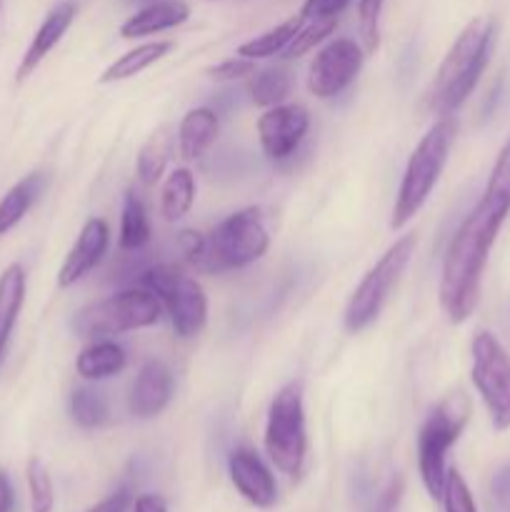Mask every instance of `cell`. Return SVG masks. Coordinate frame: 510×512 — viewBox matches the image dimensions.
I'll use <instances>...</instances> for the list:
<instances>
[{
  "mask_svg": "<svg viewBox=\"0 0 510 512\" xmlns=\"http://www.w3.org/2000/svg\"><path fill=\"white\" fill-rule=\"evenodd\" d=\"M70 415L85 430H95L108 425L110 408L100 393L90 388H75L70 393Z\"/></svg>",
  "mask_w": 510,
  "mask_h": 512,
  "instance_id": "28",
  "label": "cell"
},
{
  "mask_svg": "<svg viewBox=\"0 0 510 512\" xmlns=\"http://www.w3.org/2000/svg\"><path fill=\"white\" fill-rule=\"evenodd\" d=\"M143 288L158 295L178 338H195L208 323V295L203 285L175 265H155L145 270Z\"/></svg>",
  "mask_w": 510,
  "mask_h": 512,
  "instance_id": "9",
  "label": "cell"
},
{
  "mask_svg": "<svg viewBox=\"0 0 510 512\" xmlns=\"http://www.w3.org/2000/svg\"><path fill=\"white\" fill-rule=\"evenodd\" d=\"M290 90H293L290 70L280 68V65L255 70L248 80V95L258 108H273V105L285 103Z\"/></svg>",
  "mask_w": 510,
  "mask_h": 512,
  "instance_id": "25",
  "label": "cell"
},
{
  "mask_svg": "<svg viewBox=\"0 0 510 512\" xmlns=\"http://www.w3.org/2000/svg\"><path fill=\"white\" fill-rule=\"evenodd\" d=\"M173 48H175L173 40H153V43L135 45L133 50H128V53H123L120 58H115L113 63L100 73L98 83L110 85V83H120V80L135 78V75H140L143 70H148L150 65L163 60Z\"/></svg>",
  "mask_w": 510,
  "mask_h": 512,
  "instance_id": "23",
  "label": "cell"
},
{
  "mask_svg": "<svg viewBox=\"0 0 510 512\" xmlns=\"http://www.w3.org/2000/svg\"><path fill=\"white\" fill-rule=\"evenodd\" d=\"M335 28H338V18L305 20L303 28L298 30V35L290 40V45L280 55H283V58H300V55L310 53L315 45L325 43V40L335 33Z\"/></svg>",
  "mask_w": 510,
  "mask_h": 512,
  "instance_id": "30",
  "label": "cell"
},
{
  "mask_svg": "<svg viewBox=\"0 0 510 512\" xmlns=\"http://www.w3.org/2000/svg\"><path fill=\"white\" fill-rule=\"evenodd\" d=\"M508 213V200L483 193L478 205L465 215V220L450 238L443 270H440L438 295L440 308L453 325L465 323L478 308L480 283H483L490 248H493Z\"/></svg>",
  "mask_w": 510,
  "mask_h": 512,
  "instance_id": "1",
  "label": "cell"
},
{
  "mask_svg": "<svg viewBox=\"0 0 510 512\" xmlns=\"http://www.w3.org/2000/svg\"><path fill=\"white\" fill-rule=\"evenodd\" d=\"M415 245H418V238L413 233L403 235L363 275V280H360L358 288L350 295L348 305H345L343 325L348 333H363L368 325H373L378 320L385 300L390 298L393 288L398 285L400 275L405 273L410 258H413Z\"/></svg>",
  "mask_w": 510,
  "mask_h": 512,
  "instance_id": "8",
  "label": "cell"
},
{
  "mask_svg": "<svg viewBox=\"0 0 510 512\" xmlns=\"http://www.w3.org/2000/svg\"><path fill=\"white\" fill-rule=\"evenodd\" d=\"M125 365H128V355L110 338L93 340L90 345H85L75 360V370L83 380L115 378V375L123 373Z\"/></svg>",
  "mask_w": 510,
  "mask_h": 512,
  "instance_id": "21",
  "label": "cell"
},
{
  "mask_svg": "<svg viewBox=\"0 0 510 512\" xmlns=\"http://www.w3.org/2000/svg\"><path fill=\"white\" fill-rule=\"evenodd\" d=\"M385 0H358V33L365 55H375L380 48V15Z\"/></svg>",
  "mask_w": 510,
  "mask_h": 512,
  "instance_id": "31",
  "label": "cell"
},
{
  "mask_svg": "<svg viewBox=\"0 0 510 512\" xmlns=\"http://www.w3.org/2000/svg\"><path fill=\"white\" fill-rule=\"evenodd\" d=\"M30 493V512H53L55 510V488L48 468L40 458H30L25 468Z\"/></svg>",
  "mask_w": 510,
  "mask_h": 512,
  "instance_id": "29",
  "label": "cell"
},
{
  "mask_svg": "<svg viewBox=\"0 0 510 512\" xmlns=\"http://www.w3.org/2000/svg\"><path fill=\"white\" fill-rule=\"evenodd\" d=\"M175 380L173 370L163 360H145L135 375V383L128 395V410L138 420H150L163 413L173 400Z\"/></svg>",
  "mask_w": 510,
  "mask_h": 512,
  "instance_id": "14",
  "label": "cell"
},
{
  "mask_svg": "<svg viewBox=\"0 0 510 512\" xmlns=\"http://www.w3.org/2000/svg\"><path fill=\"white\" fill-rule=\"evenodd\" d=\"M220 120L215 110L193 108L183 115L178 125V153L183 160H200L215 143Z\"/></svg>",
  "mask_w": 510,
  "mask_h": 512,
  "instance_id": "18",
  "label": "cell"
},
{
  "mask_svg": "<svg viewBox=\"0 0 510 512\" xmlns=\"http://www.w3.org/2000/svg\"><path fill=\"white\" fill-rule=\"evenodd\" d=\"M230 483L253 508L270 510L278 500V483L268 465L255 450L235 448L228 458Z\"/></svg>",
  "mask_w": 510,
  "mask_h": 512,
  "instance_id": "13",
  "label": "cell"
},
{
  "mask_svg": "<svg viewBox=\"0 0 510 512\" xmlns=\"http://www.w3.org/2000/svg\"><path fill=\"white\" fill-rule=\"evenodd\" d=\"M268 248L270 235L265 228L263 210L243 208L220 220L208 235H203L200 248L188 260L203 273H225L255 263L268 253Z\"/></svg>",
  "mask_w": 510,
  "mask_h": 512,
  "instance_id": "4",
  "label": "cell"
},
{
  "mask_svg": "<svg viewBox=\"0 0 510 512\" xmlns=\"http://www.w3.org/2000/svg\"><path fill=\"white\" fill-rule=\"evenodd\" d=\"M348 5L350 0H305L303 8H300V15H303L305 20L338 18Z\"/></svg>",
  "mask_w": 510,
  "mask_h": 512,
  "instance_id": "35",
  "label": "cell"
},
{
  "mask_svg": "<svg viewBox=\"0 0 510 512\" xmlns=\"http://www.w3.org/2000/svg\"><path fill=\"white\" fill-rule=\"evenodd\" d=\"M470 378L488 408L495 430H510V355L488 330H480L470 343Z\"/></svg>",
  "mask_w": 510,
  "mask_h": 512,
  "instance_id": "10",
  "label": "cell"
},
{
  "mask_svg": "<svg viewBox=\"0 0 510 512\" xmlns=\"http://www.w3.org/2000/svg\"><path fill=\"white\" fill-rule=\"evenodd\" d=\"M163 315V303L148 288H130L123 293L80 308L73 318V330L78 338L95 340L123 335L130 330L150 328Z\"/></svg>",
  "mask_w": 510,
  "mask_h": 512,
  "instance_id": "6",
  "label": "cell"
},
{
  "mask_svg": "<svg viewBox=\"0 0 510 512\" xmlns=\"http://www.w3.org/2000/svg\"><path fill=\"white\" fill-rule=\"evenodd\" d=\"M305 18L303 15H293V18L283 20L280 25H275V28L265 30V33L255 35L253 40H248V43H243L238 48V55H243V58H250V60H265V58H273V55H280L285 48L290 45V40L298 35V30L303 28Z\"/></svg>",
  "mask_w": 510,
  "mask_h": 512,
  "instance_id": "26",
  "label": "cell"
},
{
  "mask_svg": "<svg viewBox=\"0 0 510 512\" xmlns=\"http://www.w3.org/2000/svg\"><path fill=\"white\" fill-rule=\"evenodd\" d=\"M255 128H258V140L265 158L280 163V160H288L308 135L310 113L303 105L280 103L265 108Z\"/></svg>",
  "mask_w": 510,
  "mask_h": 512,
  "instance_id": "12",
  "label": "cell"
},
{
  "mask_svg": "<svg viewBox=\"0 0 510 512\" xmlns=\"http://www.w3.org/2000/svg\"><path fill=\"white\" fill-rule=\"evenodd\" d=\"M130 512H168V503H165L163 495H140V498L133 500L130 505Z\"/></svg>",
  "mask_w": 510,
  "mask_h": 512,
  "instance_id": "38",
  "label": "cell"
},
{
  "mask_svg": "<svg viewBox=\"0 0 510 512\" xmlns=\"http://www.w3.org/2000/svg\"><path fill=\"white\" fill-rule=\"evenodd\" d=\"M490 490H493V498L498 505H503L505 508V505L510 503V463L503 465V468L493 475V485H490Z\"/></svg>",
  "mask_w": 510,
  "mask_h": 512,
  "instance_id": "37",
  "label": "cell"
},
{
  "mask_svg": "<svg viewBox=\"0 0 510 512\" xmlns=\"http://www.w3.org/2000/svg\"><path fill=\"white\" fill-rule=\"evenodd\" d=\"M150 243V220L145 213V205L133 190L125 193L123 200V215H120V248L130 250H143Z\"/></svg>",
  "mask_w": 510,
  "mask_h": 512,
  "instance_id": "27",
  "label": "cell"
},
{
  "mask_svg": "<svg viewBox=\"0 0 510 512\" xmlns=\"http://www.w3.org/2000/svg\"><path fill=\"white\" fill-rule=\"evenodd\" d=\"M255 60L250 58H243V55H235V58H228L223 60V63L218 65H210L205 73H208V78L218 80V83H228V80H238V78H250V75L255 73Z\"/></svg>",
  "mask_w": 510,
  "mask_h": 512,
  "instance_id": "34",
  "label": "cell"
},
{
  "mask_svg": "<svg viewBox=\"0 0 510 512\" xmlns=\"http://www.w3.org/2000/svg\"><path fill=\"white\" fill-rule=\"evenodd\" d=\"M455 135H458V120L453 115H445V118L435 120L428 133L415 145V150L408 158V165H405L403 178H400L390 228L403 230L423 210V205L428 203L430 193L435 190L445 170V163H448Z\"/></svg>",
  "mask_w": 510,
  "mask_h": 512,
  "instance_id": "3",
  "label": "cell"
},
{
  "mask_svg": "<svg viewBox=\"0 0 510 512\" xmlns=\"http://www.w3.org/2000/svg\"><path fill=\"white\" fill-rule=\"evenodd\" d=\"M75 13H78V10H75V3L65 0V3H58L48 15H45L43 23L35 30L30 45L25 48L23 58H20L18 70H15V80H18V83L28 80L30 75L40 68V63L53 53L55 45L63 40V35L68 33L70 25H73Z\"/></svg>",
  "mask_w": 510,
  "mask_h": 512,
  "instance_id": "16",
  "label": "cell"
},
{
  "mask_svg": "<svg viewBox=\"0 0 510 512\" xmlns=\"http://www.w3.org/2000/svg\"><path fill=\"white\" fill-rule=\"evenodd\" d=\"M365 63L363 45L350 38L330 40L315 53L308 68V90L320 100H330L343 93Z\"/></svg>",
  "mask_w": 510,
  "mask_h": 512,
  "instance_id": "11",
  "label": "cell"
},
{
  "mask_svg": "<svg viewBox=\"0 0 510 512\" xmlns=\"http://www.w3.org/2000/svg\"><path fill=\"white\" fill-rule=\"evenodd\" d=\"M485 193L495 195V198H503L510 203V138H508V143L500 148L498 160H495L493 170H490Z\"/></svg>",
  "mask_w": 510,
  "mask_h": 512,
  "instance_id": "33",
  "label": "cell"
},
{
  "mask_svg": "<svg viewBox=\"0 0 510 512\" xmlns=\"http://www.w3.org/2000/svg\"><path fill=\"white\" fill-rule=\"evenodd\" d=\"M25 290H28L25 268L20 263H10L0 273V363H3L10 335H13L18 315L23 310Z\"/></svg>",
  "mask_w": 510,
  "mask_h": 512,
  "instance_id": "19",
  "label": "cell"
},
{
  "mask_svg": "<svg viewBox=\"0 0 510 512\" xmlns=\"http://www.w3.org/2000/svg\"><path fill=\"white\" fill-rule=\"evenodd\" d=\"M130 505H133V493H130V488H120L85 512H128Z\"/></svg>",
  "mask_w": 510,
  "mask_h": 512,
  "instance_id": "36",
  "label": "cell"
},
{
  "mask_svg": "<svg viewBox=\"0 0 510 512\" xmlns=\"http://www.w3.org/2000/svg\"><path fill=\"white\" fill-rule=\"evenodd\" d=\"M440 500H443L445 512H478V505H475L468 483H465V478L455 468H450L448 475H445V488Z\"/></svg>",
  "mask_w": 510,
  "mask_h": 512,
  "instance_id": "32",
  "label": "cell"
},
{
  "mask_svg": "<svg viewBox=\"0 0 510 512\" xmlns=\"http://www.w3.org/2000/svg\"><path fill=\"white\" fill-rule=\"evenodd\" d=\"M175 140H178V133L170 125H160L148 135V140L140 148L138 160H135V173L145 188H153L160 183V178L168 170L170 158H173Z\"/></svg>",
  "mask_w": 510,
  "mask_h": 512,
  "instance_id": "20",
  "label": "cell"
},
{
  "mask_svg": "<svg viewBox=\"0 0 510 512\" xmlns=\"http://www.w3.org/2000/svg\"><path fill=\"white\" fill-rule=\"evenodd\" d=\"M195 203V175L188 168H175L160 190V213L168 223L185 218Z\"/></svg>",
  "mask_w": 510,
  "mask_h": 512,
  "instance_id": "24",
  "label": "cell"
},
{
  "mask_svg": "<svg viewBox=\"0 0 510 512\" xmlns=\"http://www.w3.org/2000/svg\"><path fill=\"white\" fill-rule=\"evenodd\" d=\"M0 512H15V490L3 468H0Z\"/></svg>",
  "mask_w": 510,
  "mask_h": 512,
  "instance_id": "39",
  "label": "cell"
},
{
  "mask_svg": "<svg viewBox=\"0 0 510 512\" xmlns=\"http://www.w3.org/2000/svg\"><path fill=\"white\" fill-rule=\"evenodd\" d=\"M495 25L490 18H473L453 45L445 53L443 63L435 70L433 85H430V110L440 118L455 115V110L473 95L480 75L490 60L493 50Z\"/></svg>",
  "mask_w": 510,
  "mask_h": 512,
  "instance_id": "2",
  "label": "cell"
},
{
  "mask_svg": "<svg viewBox=\"0 0 510 512\" xmlns=\"http://www.w3.org/2000/svg\"><path fill=\"white\" fill-rule=\"evenodd\" d=\"M385 512H388V510H385Z\"/></svg>",
  "mask_w": 510,
  "mask_h": 512,
  "instance_id": "41",
  "label": "cell"
},
{
  "mask_svg": "<svg viewBox=\"0 0 510 512\" xmlns=\"http://www.w3.org/2000/svg\"><path fill=\"white\" fill-rule=\"evenodd\" d=\"M190 18V5L185 0H153L130 15L123 25H120V38L135 40V38H148V35L163 33V30L178 28L185 20Z\"/></svg>",
  "mask_w": 510,
  "mask_h": 512,
  "instance_id": "17",
  "label": "cell"
},
{
  "mask_svg": "<svg viewBox=\"0 0 510 512\" xmlns=\"http://www.w3.org/2000/svg\"><path fill=\"white\" fill-rule=\"evenodd\" d=\"M0 15H3V0H0Z\"/></svg>",
  "mask_w": 510,
  "mask_h": 512,
  "instance_id": "40",
  "label": "cell"
},
{
  "mask_svg": "<svg viewBox=\"0 0 510 512\" xmlns=\"http://www.w3.org/2000/svg\"><path fill=\"white\" fill-rule=\"evenodd\" d=\"M45 185H48V175L28 173L0 198V235H8L28 215V210L38 203Z\"/></svg>",
  "mask_w": 510,
  "mask_h": 512,
  "instance_id": "22",
  "label": "cell"
},
{
  "mask_svg": "<svg viewBox=\"0 0 510 512\" xmlns=\"http://www.w3.org/2000/svg\"><path fill=\"white\" fill-rule=\"evenodd\" d=\"M470 420V398L458 390L450 393L448 398L440 400L433 408V413L425 418V423L418 430V473L423 480L425 493L433 500L443 498L445 488V458L448 450L458 443L463 435L465 425Z\"/></svg>",
  "mask_w": 510,
  "mask_h": 512,
  "instance_id": "5",
  "label": "cell"
},
{
  "mask_svg": "<svg viewBox=\"0 0 510 512\" xmlns=\"http://www.w3.org/2000/svg\"><path fill=\"white\" fill-rule=\"evenodd\" d=\"M265 453L270 463L288 478H298L308 455L303 385L288 383L275 393L265 423Z\"/></svg>",
  "mask_w": 510,
  "mask_h": 512,
  "instance_id": "7",
  "label": "cell"
},
{
  "mask_svg": "<svg viewBox=\"0 0 510 512\" xmlns=\"http://www.w3.org/2000/svg\"><path fill=\"white\" fill-rule=\"evenodd\" d=\"M110 245V228L103 218H90L88 223L80 228L78 240L73 243L70 253L65 255L63 265L58 270V285L60 288H70L78 280H83L95 265L103 260Z\"/></svg>",
  "mask_w": 510,
  "mask_h": 512,
  "instance_id": "15",
  "label": "cell"
}]
</instances>
